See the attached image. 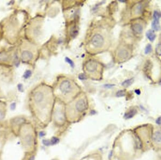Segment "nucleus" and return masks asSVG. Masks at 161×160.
Returning a JSON list of instances; mask_svg holds the SVG:
<instances>
[{
    "mask_svg": "<svg viewBox=\"0 0 161 160\" xmlns=\"http://www.w3.org/2000/svg\"><path fill=\"white\" fill-rule=\"evenodd\" d=\"M50 141H51V145H54L58 144L59 141H60V140H59V138H58V137H53L52 138V139Z\"/></svg>",
    "mask_w": 161,
    "mask_h": 160,
    "instance_id": "412c9836",
    "label": "nucleus"
},
{
    "mask_svg": "<svg viewBox=\"0 0 161 160\" xmlns=\"http://www.w3.org/2000/svg\"><path fill=\"white\" fill-rule=\"evenodd\" d=\"M11 109L12 108H13V109H15V107H16V105H15V104H11Z\"/></svg>",
    "mask_w": 161,
    "mask_h": 160,
    "instance_id": "c756f323",
    "label": "nucleus"
},
{
    "mask_svg": "<svg viewBox=\"0 0 161 160\" xmlns=\"http://www.w3.org/2000/svg\"><path fill=\"white\" fill-rule=\"evenodd\" d=\"M152 28L154 30H158L160 29V24L159 21H153L152 24Z\"/></svg>",
    "mask_w": 161,
    "mask_h": 160,
    "instance_id": "a211bd4d",
    "label": "nucleus"
},
{
    "mask_svg": "<svg viewBox=\"0 0 161 160\" xmlns=\"http://www.w3.org/2000/svg\"><path fill=\"white\" fill-rule=\"evenodd\" d=\"M146 35H147V36L148 38L151 42L153 41V40L155 39V37H156L154 32L153 31H151V30H149L147 32Z\"/></svg>",
    "mask_w": 161,
    "mask_h": 160,
    "instance_id": "dca6fc26",
    "label": "nucleus"
},
{
    "mask_svg": "<svg viewBox=\"0 0 161 160\" xmlns=\"http://www.w3.org/2000/svg\"><path fill=\"white\" fill-rule=\"evenodd\" d=\"M9 59H10L9 55L6 52L0 53V61L6 62L9 61Z\"/></svg>",
    "mask_w": 161,
    "mask_h": 160,
    "instance_id": "4468645a",
    "label": "nucleus"
},
{
    "mask_svg": "<svg viewBox=\"0 0 161 160\" xmlns=\"http://www.w3.org/2000/svg\"><path fill=\"white\" fill-rule=\"evenodd\" d=\"M156 51L158 55H161V44L157 45L156 49Z\"/></svg>",
    "mask_w": 161,
    "mask_h": 160,
    "instance_id": "b1692460",
    "label": "nucleus"
},
{
    "mask_svg": "<svg viewBox=\"0 0 161 160\" xmlns=\"http://www.w3.org/2000/svg\"><path fill=\"white\" fill-rule=\"evenodd\" d=\"M72 106L75 112L78 113H83L88 108V102L86 95L82 94L76 97L73 102Z\"/></svg>",
    "mask_w": 161,
    "mask_h": 160,
    "instance_id": "39448f33",
    "label": "nucleus"
},
{
    "mask_svg": "<svg viewBox=\"0 0 161 160\" xmlns=\"http://www.w3.org/2000/svg\"><path fill=\"white\" fill-rule=\"evenodd\" d=\"M133 82V79H129L125 80V82H123L122 85L125 87H128L132 85Z\"/></svg>",
    "mask_w": 161,
    "mask_h": 160,
    "instance_id": "f3484780",
    "label": "nucleus"
},
{
    "mask_svg": "<svg viewBox=\"0 0 161 160\" xmlns=\"http://www.w3.org/2000/svg\"><path fill=\"white\" fill-rule=\"evenodd\" d=\"M125 95V92L124 91H119L117 93V97H122Z\"/></svg>",
    "mask_w": 161,
    "mask_h": 160,
    "instance_id": "393cba45",
    "label": "nucleus"
},
{
    "mask_svg": "<svg viewBox=\"0 0 161 160\" xmlns=\"http://www.w3.org/2000/svg\"><path fill=\"white\" fill-rule=\"evenodd\" d=\"M153 138L154 141L156 143L161 142V132L157 131L154 134Z\"/></svg>",
    "mask_w": 161,
    "mask_h": 160,
    "instance_id": "ddd939ff",
    "label": "nucleus"
},
{
    "mask_svg": "<svg viewBox=\"0 0 161 160\" xmlns=\"http://www.w3.org/2000/svg\"><path fill=\"white\" fill-rule=\"evenodd\" d=\"M40 136L41 137H44V135H45V133L44 132H41L40 133Z\"/></svg>",
    "mask_w": 161,
    "mask_h": 160,
    "instance_id": "c85d7f7f",
    "label": "nucleus"
},
{
    "mask_svg": "<svg viewBox=\"0 0 161 160\" xmlns=\"http://www.w3.org/2000/svg\"><path fill=\"white\" fill-rule=\"evenodd\" d=\"M84 71L89 77L93 79H100L103 72L102 65L97 61L89 60L84 65Z\"/></svg>",
    "mask_w": 161,
    "mask_h": 160,
    "instance_id": "20e7f679",
    "label": "nucleus"
},
{
    "mask_svg": "<svg viewBox=\"0 0 161 160\" xmlns=\"http://www.w3.org/2000/svg\"><path fill=\"white\" fill-rule=\"evenodd\" d=\"M31 71L30 70H27L25 71V72L24 73V77L25 79H27L28 78H29L31 76Z\"/></svg>",
    "mask_w": 161,
    "mask_h": 160,
    "instance_id": "5701e85b",
    "label": "nucleus"
},
{
    "mask_svg": "<svg viewBox=\"0 0 161 160\" xmlns=\"http://www.w3.org/2000/svg\"><path fill=\"white\" fill-rule=\"evenodd\" d=\"M142 10V6L141 4H138L134 7L133 9V13L135 15H140Z\"/></svg>",
    "mask_w": 161,
    "mask_h": 160,
    "instance_id": "f8f14e48",
    "label": "nucleus"
},
{
    "mask_svg": "<svg viewBox=\"0 0 161 160\" xmlns=\"http://www.w3.org/2000/svg\"><path fill=\"white\" fill-rule=\"evenodd\" d=\"M154 18L155 21H159L160 18L161 17V14L158 13L157 11H155L154 13Z\"/></svg>",
    "mask_w": 161,
    "mask_h": 160,
    "instance_id": "aec40b11",
    "label": "nucleus"
},
{
    "mask_svg": "<svg viewBox=\"0 0 161 160\" xmlns=\"http://www.w3.org/2000/svg\"><path fill=\"white\" fill-rule=\"evenodd\" d=\"M22 141L23 144L27 147H31L34 144V138L31 134H27L23 136Z\"/></svg>",
    "mask_w": 161,
    "mask_h": 160,
    "instance_id": "0eeeda50",
    "label": "nucleus"
},
{
    "mask_svg": "<svg viewBox=\"0 0 161 160\" xmlns=\"http://www.w3.org/2000/svg\"><path fill=\"white\" fill-rule=\"evenodd\" d=\"M152 50V47H151V46L150 44H148L146 46V48H145V53L146 54H148Z\"/></svg>",
    "mask_w": 161,
    "mask_h": 160,
    "instance_id": "4be33fe9",
    "label": "nucleus"
},
{
    "mask_svg": "<svg viewBox=\"0 0 161 160\" xmlns=\"http://www.w3.org/2000/svg\"><path fill=\"white\" fill-rule=\"evenodd\" d=\"M55 118L58 121H63L64 120V116L62 110L60 108V106H58L55 111Z\"/></svg>",
    "mask_w": 161,
    "mask_h": 160,
    "instance_id": "9d476101",
    "label": "nucleus"
},
{
    "mask_svg": "<svg viewBox=\"0 0 161 160\" xmlns=\"http://www.w3.org/2000/svg\"><path fill=\"white\" fill-rule=\"evenodd\" d=\"M136 113V111L135 109H131V110H130L128 112H127V113H126V114L125 115V118H126V119H130V118H132V117H133L135 115V114Z\"/></svg>",
    "mask_w": 161,
    "mask_h": 160,
    "instance_id": "2eb2a0df",
    "label": "nucleus"
},
{
    "mask_svg": "<svg viewBox=\"0 0 161 160\" xmlns=\"http://www.w3.org/2000/svg\"><path fill=\"white\" fill-rule=\"evenodd\" d=\"M66 59H67V62H68V63H70L71 65H72V66H73V65H74V64H73V61H71V60H70V59H69V58H66Z\"/></svg>",
    "mask_w": 161,
    "mask_h": 160,
    "instance_id": "cd10ccee",
    "label": "nucleus"
},
{
    "mask_svg": "<svg viewBox=\"0 0 161 160\" xmlns=\"http://www.w3.org/2000/svg\"></svg>",
    "mask_w": 161,
    "mask_h": 160,
    "instance_id": "7c9ffc66",
    "label": "nucleus"
},
{
    "mask_svg": "<svg viewBox=\"0 0 161 160\" xmlns=\"http://www.w3.org/2000/svg\"><path fill=\"white\" fill-rule=\"evenodd\" d=\"M24 119L23 118H15L13 120V122L15 123V125H20L22 124L24 122Z\"/></svg>",
    "mask_w": 161,
    "mask_h": 160,
    "instance_id": "6ab92c4d",
    "label": "nucleus"
},
{
    "mask_svg": "<svg viewBox=\"0 0 161 160\" xmlns=\"http://www.w3.org/2000/svg\"><path fill=\"white\" fill-rule=\"evenodd\" d=\"M53 92L52 88L45 85H41L33 90L31 95V100L33 106L37 112L48 111L53 101Z\"/></svg>",
    "mask_w": 161,
    "mask_h": 160,
    "instance_id": "f257e3e1",
    "label": "nucleus"
},
{
    "mask_svg": "<svg viewBox=\"0 0 161 160\" xmlns=\"http://www.w3.org/2000/svg\"><path fill=\"white\" fill-rule=\"evenodd\" d=\"M6 107L3 102L0 101V122L3 120L6 116Z\"/></svg>",
    "mask_w": 161,
    "mask_h": 160,
    "instance_id": "9b49d317",
    "label": "nucleus"
},
{
    "mask_svg": "<svg viewBox=\"0 0 161 160\" xmlns=\"http://www.w3.org/2000/svg\"><path fill=\"white\" fill-rule=\"evenodd\" d=\"M42 142H43V144L45 145L46 146H48V145H51V141L48 140H44L42 141Z\"/></svg>",
    "mask_w": 161,
    "mask_h": 160,
    "instance_id": "a878e982",
    "label": "nucleus"
},
{
    "mask_svg": "<svg viewBox=\"0 0 161 160\" xmlns=\"http://www.w3.org/2000/svg\"><path fill=\"white\" fill-rule=\"evenodd\" d=\"M106 46V34L102 30L94 31L89 39L88 49L94 52L101 51Z\"/></svg>",
    "mask_w": 161,
    "mask_h": 160,
    "instance_id": "7ed1b4c3",
    "label": "nucleus"
},
{
    "mask_svg": "<svg viewBox=\"0 0 161 160\" xmlns=\"http://www.w3.org/2000/svg\"><path fill=\"white\" fill-rule=\"evenodd\" d=\"M129 56V53L128 50L125 48H120L117 52V57L120 61L126 60Z\"/></svg>",
    "mask_w": 161,
    "mask_h": 160,
    "instance_id": "6e6552de",
    "label": "nucleus"
},
{
    "mask_svg": "<svg viewBox=\"0 0 161 160\" xmlns=\"http://www.w3.org/2000/svg\"><path fill=\"white\" fill-rule=\"evenodd\" d=\"M35 49L31 45L25 44L21 49L20 57L22 61L26 63L32 61L35 57Z\"/></svg>",
    "mask_w": 161,
    "mask_h": 160,
    "instance_id": "423d86ee",
    "label": "nucleus"
},
{
    "mask_svg": "<svg viewBox=\"0 0 161 160\" xmlns=\"http://www.w3.org/2000/svg\"><path fill=\"white\" fill-rule=\"evenodd\" d=\"M132 29L133 31L134 32V33H135L136 35L141 34L142 32L143 29L142 25L139 23H135L133 24L132 27Z\"/></svg>",
    "mask_w": 161,
    "mask_h": 160,
    "instance_id": "1a4fd4ad",
    "label": "nucleus"
},
{
    "mask_svg": "<svg viewBox=\"0 0 161 160\" xmlns=\"http://www.w3.org/2000/svg\"><path fill=\"white\" fill-rule=\"evenodd\" d=\"M80 92L79 86L74 81L68 78H63L58 83L55 92L59 98L65 100H70L77 96Z\"/></svg>",
    "mask_w": 161,
    "mask_h": 160,
    "instance_id": "f03ea898",
    "label": "nucleus"
},
{
    "mask_svg": "<svg viewBox=\"0 0 161 160\" xmlns=\"http://www.w3.org/2000/svg\"><path fill=\"white\" fill-rule=\"evenodd\" d=\"M156 123H157L158 125H161V117H160L157 119V120H156Z\"/></svg>",
    "mask_w": 161,
    "mask_h": 160,
    "instance_id": "bb28decb",
    "label": "nucleus"
}]
</instances>
